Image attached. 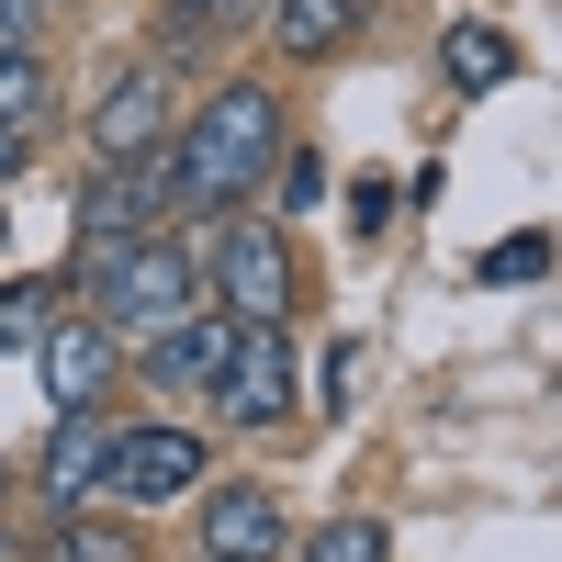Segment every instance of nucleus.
<instances>
[{"label":"nucleus","mask_w":562,"mask_h":562,"mask_svg":"<svg viewBox=\"0 0 562 562\" xmlns=\"http://www.w3.org/2000/svg\"><path fill=\"white\" fill-rule=\"evenodd\" d=\"M281 147H293V113H281V90H270V79H225V90H203V102L169 124L180 214H237L259 180H270Z\"/></svg>","instance_id":"obj_1"},{"label":"nucleus","mask_w":562,"mask_h":562,"mask_svg":"<svg viewBox=\"0 0 562 562\" xmlns=\"http://www.w3.org/2000/svg\"><path fill=\"white\" fill-rule=\"evenodd\" d=\"M79 293H90V315H102L124 349H147L169 315H192V304H203V259L180 248V237H124V248H79Z\"/></svg>","instance_id":"obj_2"},{"label":"nucleus","mask_w":562,"mask_h":562,"mask_svg":"<svg viewBox=\"0 0 562 562\" xmlns=\"http://www.w3.org/2000/svg\"><path fill=\"white\" fill-rule=\"evenodd\" d=\"M192 259H203V304L293 326V237H281V225H259V214H214V237H203Z\"/></svg>","instance_id":"obj_3"},{"label":"nucleus","mask_w":562,"mask_h":562,"mask_svg":"<svg viewBox=\"0 0 562 562\" xmlns=\"http://www.w3.org/2000/svg\"><path fill=\"white\" fill-rule=\"evenodd\" d=\"M203 405L225 416V428H281V416L304 405V371H293V326H270V315H237V338H225V360H214Z\"/></svg>","instance_id":"obj_4"},{"label":"nucleus","mask_w":562,"mask_h":562,"mask_svg":"<svg viewBox=\"0 0 562 562\" xmlns=\"http://www.w3.org/2000/svg\"><path fill=\"white\" fill-rule=\"evenodd\" d=\"M169 225H180V169H169V147H147V158H102V169H90V192H79V248L169 237Z\"/></svg>","instance_id":"obj_5"},{"label":"nucleus","mask_w":562,"mask_h":562,"mask_svg":"<svg viewBox=\"0 0 562 562\" xmlns=\"http://www.w3.org/2000/svg\"><path fill=\"white\" fill-rule=\"evenodd\" d=\"M23 360H34L45 405H102V394H113V371H124V338H113L102 315H68V304H57V315L34 326V349H23Z\"/></svg>","instance_id":"obj_6"},{"label":"nucleus","mask_w":562,"mask_h":562,"mask_svg":"<svg viewBox=\"0 0 562 562\" xmlns=\"http://www.w3.org/2000/svg\"><path fill=\"white\" fill-rule=\"evenodd\" d=\"M192 484H203V439L180 428V416L113 428V473H102V495H124V506H169V495H192Z\"/></svg>","instance_id":"obj_7"},{"label":"nucleus","mask_w":562,"mask_h":562,"mask_svg":"<svg viewBox=\"0 0 562 562\" xmlns=\"http://www.w3.org/2000/svg\"><path fill=\"white\" fill-rule=\"evenodd\" d=\"M169 124H180L169 68L147 57V68H113L102 79V102H90V147H102V158H147V147H169Z\"/></svg>","instance_id":"obj_8"},{"label":"nucleus","mask_w":562,"mask_h":562,"mask_svg":"<svg viewBox=\"0 0 562 562\" xmlns=\"http://www.w3.org/2000/svg\"><path fill=\"white\" fill-rule=\"evenodd\" d=\"M102 473H113V416H102V405H57V439H45V461H34L45 506L102 495Z\"/></svg>","instance_id":"obj_9"},{"label":"nucleus","mask_w":562,"mask_h":562,"mask_svg":"<svg viewBox=\"0 0 562 562\" xmlns=\"http://www.w3.org/2000/svg\"><path fill=\"white\" fill-rule=\"evenodd\" d=\"M225 338H237V315H225V304H192V315H169L158 338L124 349V360H147V383H169V394H203L214 360H225Z\"/></svg>","instance_id":"obj_10"},{"label":"nucleus","mask_w":562,"mask_h":562,"mask_svg":"<svg viewBox=\"0 0 562 562\" xmlns=\"http://www.w3.org/2000/svg\"><path fill=\"white\" fill-rule=\"evenodd\" d=\"M281 540H293V529H281L270 484H214L203 495V551L214 562H281Z\"/></svg>","instance_id":"obj_11"},{"label":"nucleus","mask_w":562,"mask_h":562,"mask_svg":"<svg viewBox=\"0 0 562 562\" xmlns=\"http://www.w3.org/2000/svg\"><path fill=\"white\" fill-rule=\"evenodd\" d=\"M270 45H281V57H338V45L360 34V0H270Z\"/></svg>","instance_id":"obj_12"},{"label":"nucleus","mask_w":562,"mask_h":562,"mask_svg":"<svg viewBox=\"0 0 562 562\" xmlns=\"http://www.w3.org/2000/svg\"><path fill=\"white\" fill-rule=\"evenodd\" d=\"M439 79H450V90H506V79H518L506 23H450V34H439Z\"/></svg>","instance_id":"obj_13"},{"label":"nucleus","mask_w":562,"mask_h":562,"mask_svg":"<svg viewBox=\"0 0 562 562\" xmlns=\"http://www.w3.org/2000/svg\"><path fill=\"white\" fill-rule=\"evenodd\" d=\"M281 562H394V529L383 518H326L304 540H281Z\"/></svg>","instance_id":"obj_14"},{"label":"nucleus","mask_w":562,"mask_h":562,"mask_svg":"<svg viewBox=\"0 0 562 562\" xmlns=\"http://www.w3.org/2000/svg\"><path fill=\"white\" fill-rule=\"evenodd\" d=\"M34 124H45V68H34V45H0V135L23 147Z\"/></svg>","instance_id":"obj_15"},{"label":"nucleus","mask_w":562,"mask_h":562,"mask_svg":"<svg viewBox=\"0 0 562 562\" xmlns=\"http://www.w3.org/2000/svg\"><path fill=\"white\" fill-rule=\"evenodd\" d=\"M259 192H270L281 214H315V203H326V158H315V147H281V158H270V180H259Z\"/></svg>","instance_id":"obj_16"},{"label":"nucleus","mask_w":562,"mask_h":562,"mask_svg":"<svg viewBox=\"0 0 562 562\" xmlns=\"http://www.w3.org/2000/svg\"><path fill=\"white\" fill-rule=\"evenodd\" d=\"M540 270H551V237H540V225H518V237L484 248V281H540Z\"/></svg>","instance_id":"obj_17"},{"label":"nucleus","mask_w":562,"mask_h":562,"mask_svg":"<svg viewBox=\"0 0 562 562\" xmlns=\"http://www.w3.org/2000/svg\"><path fill=\"white\" fill-rule=\"evenodd\" d=\"M34 326H45V281H12L0 293V349H34Z\"/></svg>","instance_id":"obj_18"},{"label":"nucleus","mask_w":562,"mask_h":562,"mask_svg":"<svg viewBox=\"0 0 562 562\" xmlns=\"http://www.w3.org/2000/svg\"><path fill=\"white\" fill-rule=\"evenodd\" d=\"M349 349H360V338H326V360H315V405H326V416L349 405Z\"/></svg>","instance_id":"obj_19"},{"label":"nucleus","mask_w":562,"mask_h":562,"mask_svg":"<svg viewBox=\"0 0 562 562\" xmlns=\"http://www.w3.org/2000/svg\"><path fill=\"white\" fill-rule=\"evenodd\" d=\"M0 45H45V0H0Z\"/></svg>","instance_id":"obj_20"},{"label":"nucleus","mask_w":562,"mask_h":562,"mask_svg":"<svg viewBox=\"0 0 562 562\" xmlns=\"http://www.w3.org/2000/svg\"><path fill=\"white\" fill-rule=\"evenodd\" d=\"M270 0H203V23H259Z\"/></svg>","instance_id":"obj_21"},{"label":"nucleus","mask_w":562,"mask_h":562,"mask_svg":"<svg viewBox=\"0 0 562 562\" xmlns=\"http://www.w3.org/2000/svg\"><path fill=\"white\" fill-rule=\"evenodd\" d=\"M12 158H23V147H12V135H0V180H12Z\"/></svg>","instance_id":"obj_22"},{"label":"nucleus","mask_w":562,"mask_h":562,"mask_svg":"<svg viewBox=\"0 0 562 562\" xmlns=\"http://www.w3.org/2000/svg\"><path fill=\"white\" fill-rule=\"evenodd\" d=\"M0 495H12V461H0Z\"/></svg>","instance_id":"obj_23"},{"label":"nucleus","mask_w":562,"mask_h":562,"mask_svg":"<svg viewBox=\"0 0 562 562\" xmlns=\"http://www.w3.org/2000/svg\"><path fill=\"white\" fill-rule=\"evenodd\" d=\"M203 562H214V551H203Z\"/></svg>","instance_id":"obj_24"}]
</instances>
